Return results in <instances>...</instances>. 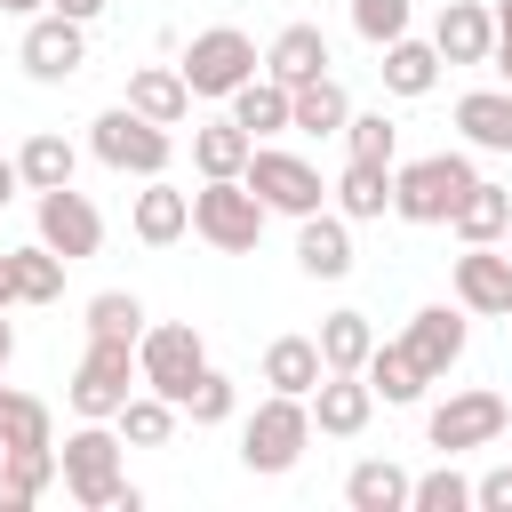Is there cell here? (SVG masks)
<instances>
[{
    "instance_id": "6da1fadb",
    "label": "cell",
    "mask_w": 512,
    "mask_h": 512,
    "mask_svg": "<svg viewBox=\"0 0 512 512\" xmlns=\"http://www.w3.org/2000/svg\"><path fill=\"white\" fill-rule=\"evenodd\" d=\"M120 432L112 424H96V416H80L72 432H64V448H56V480L72 488V504L80 512H144V488L120 472Z\"/></svg>"
},
{
    "instance_id": "7a4b0ae2",
    "label": "cell",
    "mask_w": 512,
    "mask_h": 512,
    "mask_svg": "<svg viewBox=\"0 0 512 512\" xmlns=\"http://www.w3.org/2000/svg\"><path fill=\"white\" fill-rule=\"evenodd\" d=\"M304 448H312V408H304L296 392H264L256 416L240 424V464H248L256 480H280V472L304 464Z\"/></svg>"
},
{
    "instance_id": "3957f363",
    "label": "cell",
    "mask_w": 512,
    "mask_h": 512,
    "mask_svg": "<svg viewBox=\"0 0 512 512\" xmlns=\"http://www.w3.org/2000/svg\"><path fill=\"white\" fill-rule=\"evenodd\" d=\"M472 160L464 152H424V160H392V216L400 224H448V208L472 192Z\"/></svg>"
},
{
    "instance_id": "277c9868",
    "label": "cell",
    "mask_w": 512,
    "mask_h": 512,
    "mask_svg": "<svg viewBox=\"0 0 512 512\" xmlns=\"http://www.w3.org/2000/svg\"><path fill=\"white\" fill-rule=\"evenodd\" d=\"M88 152H96L112 176H168L176 136H168L160 120L128 112V104H112V112H96V120H88Z\"/></svg>"
},
{
    "instance_id": "5b68a950",
    "label": "cell",
    "mask_w": 512,
    "mask_h": 512,
    "mask_svg": "<svg viewBox=\"0 0 512 512\" xmlns=\"http://www.w3.org/2000/svg\"><path fill=\"white\" fill-rule=\"evenodd\" d=\"M192 232H200L208 248H224V256H248V248L264 240V200H256L240 176H200V192H192Z\"/></svg>"
},
{
    "instance_id": "8992f818",
    "label": "cell",
    "mask_w": 512,
    "mask_h": 512,
    "mask_svg": "<svg viewBox=\"0 0 512 512\" xmlns=\"http://www.w3.org/2000/svg\"><path fill=\"white\" fill-rule=\"evenodd\" d=\"M128 392H136V344H120V336H88V352H80V368H72V384H64L72 416L112 424Z\"/></svg>"
},
{
    "instance_id": "52a82bcc",
    "label": "cell",
    "mask_w": 512,
    "mask_h": 512,
    "mask_svg": "<svg viewBox=\"0 0 512 512\" xmlns=\"http://www.w3.org/2000/svg\"><path fill=\"white\" fill-rule=\"evenodd\" d=\"M176 72H184L192 96H232L240 80L264 72V56H256V40H248L240 24H208V32H192V48H184Z\"/></svg>"
},
{
    "instance_id": "ba28073f",
    "label": "cell",
    "mask_w": 512,
    "mask_h": 512,
    "mask_svg": "<svg viewBox=\"0 0 512 512\" xmlns=\"http://www.w3.org/2000/svg\"><path fill=\"white\" fill-rule=\"evenodd\" d=\"M208 368V344H200V328L192 320H144V336H136V384L144 392H160V400H184V384Z\"/></svg>"
},
{
    "instance_id": "9c48e42d",
    "label": "cell",
    "mask_w": 512,
    "mask_h": 512,
    "mask_svg": "<svg viewBox=\"0 0 512 512\" xmlns=\"http://www.w3.org/2000/svg\"><path fill=\"white\" fill-rule=\"evenodd\" d=\"M240 184L264 200V216H312V208L328 200L320 168H312V160H296V152H280V144H256V152H248V168H240Z\"/></svg>"
},
{
    "instance_id": "30bf717a",
    "label": "cell",
    "mask_w": 512,
    "mask_h": 512,
    "mask_svg": "<svg viewBox=\"0 0 512 512\" xmlns=\"http://www.w3.org/2000/svg\"><path fill=\"white\" fill-rule=\"evenodd\" d=\"M504 424H512V408H504V392H488V384H472V392H448L440 408H432V448L440 456H464V448H488V440H504Z\"/></svg>"
},
{
    "instance_id": "8fae6325",
    "label": "cell",
    "mask_w": 512,
    "mask_h": 512,
    "mask_svg": "<svg viewBox=\"0 0 512 512\" xmlns=\"http://www.w3.org/2000/svg\"><path fill=\"white\" fill-rule=\"evenodd\" d=\"M16 64H24L40 88L72 80V72L88 64V24H72V16H56V8H40V16L24 24V40H16Z\"/></svg>"
},
{
    "instance_id": "7c38bea8",
    "label": "cell",
    "mask_w": 512,
    "mask_h": 512,
    "mask_svg": "<svg viewBox=\"0 0 512 512\" xmlns=\"http://www.w3.org/2000/svg\"><path fill=\"white\" fill-rule=\"evenodd\" d=\"M448 288H456V304H464L472 320H512V248H496V240H472V248L456 256Z\"/></svg>"
},
{
    "instance_id": "4fadbf2b",
    "label": "cell",
    "mask_w": 512,
    "mask_h": 512,
    "mask_svg": "<svg viewBox=\"0 0 512 512\" xmlns=\"http://www.w3.org/2000/svg\"><path fill=\"white\" fill-rule=\"evenodd\" d=\"M40 240H48L64 264L96 256V248H104V216H96V200H88V192H72V184L40 192Z\"/></svg>"
},
{
    "instance_id": "5bb4252c",
    "label": "cell",
    "mask_w": 512,
    "mask_h": 512,
    "mask_svg": "<svg viewBox=\"0 0 512 512\" xmlns=\"http://www.w3.org/2000/svg\"><path fill=\"white\" fill-rule=\"evenodd\" d=\"M304 408H312V432H328V440H360L368 416H376V392H368V376L328 368V376L304 392Z\"/></svg>"
},
{
    "instance_id": "9a60e30c",
    "label": "cell",
    "mask_w": 512,
    "mask_h": 512,
    "mask_svg": "<svg viewBox=\"0 0 512 512\" xmlns=\"http://www.w3.org/2000/svg\"><path fill=\"white\" fill-rule=\"evenodd\" d=\"M400 344H408V360H416V368L440 384V376L464 360V344H472V328H464V304H424V312L408 320V336H400Z\"/></svg>"
},
{
    "instance_id": "2e32d148",
    "label": "cell",
    "mask_w": 512,
    "mask_h": 512,
    "mask_svg": "<svg viewBox=\"0 0 512 512\" xmlns=\"http://www.w3.org/2000/svg\"><path fill=\"white\" fill-rule=\"evenodd\" d=\"M432 48H440V64H488V48H496L488 0H448L432 16Z\"/></svg>"
},
{
    "instance_id": "e0dca14e",
    "label": "cell",
    "mask_w": 512,
    "mask_h": 512,
    "mask_svg": "<svg viewBox=\"0 0 512 512\" xmlns=\"http://www.w3.org/2000/svg\"><path fill=\"white\" fill-rule=\"evenodd\" d=\"M128 232H136L144 248H176V240L192 232V192H176L168 176H144V192H136V208H128Z\"/></svg>"
},
{
    "instance_id": "ac0fdd59",
    "label": "cell",
    "mask_w": 512,
    "mask_h": 512,
    "mask_svg": "<svg viewBox=\"0 0 512 512\" xmlns=\"http://www.w3.org/2000/svg\"><path fill=\"white\" fill-rule=\"evenodd\" d=\"M296 264H304V280H344L352 272V224L328 208L296 216Z\"/></svg>"
},
{
    "instance_id": "d6986e66",
    "label": "cell",
    "mask_w": 512,
    "mask_h": 512,
    "mask_svg": "<svg viewBox=\"0 0 512 512\" xmlns=\"http://www.w3.org/2000/svg\"><path fill=\"white\" fill-rule=\"evenodd\" d=\"M320 72H328V32L320 24H280L272 48H264V80L296 88V80H320Z\"/></svg>"
},
{
    "instance_id": "ffe728a7",
    "label": "cell",
    "mask_w": 512,
    "mask_h": 512,
    "mask_svg": "<svg viewBox=\"0 0 512 512\" xmlns=\"http://www.w3.org/2000/svg\"><path fill=\"white\" fill-rule=\"evenodd\" d=\"M120 104H128V112H144V120H160V128H176V120L192 112V88H184V72H176V64H136Z\"/></svg>"
},
{
    "instance_id": "44dd1931",
    "label": "cell",
    "mask_w": 512,
    "mask_h": 512,
    "mask_svg": "<svg viewBox=\"0 0 512 512\" xmlns=\"http://www.w3.org/2000/svg\"><path fill=\"white\" fill-rule=\"evenodd\" d=\"M344 120H352V96H344L336 72L288 88V128H304V136H344Z\"/></svg>"
},
{
    "instance_id": "7402d4cb",
    "label": "cell",
    "mask_w": 512,
    "mask_h": 512,
    "mask_svg": "<svg viewBox=\"0 0 512 512\" xmlns=\"http://www.w3.org/2000/svg\"><path fill=\"white\" fill-rule=\"evenodd\" d=\"M328 192H336V216L344 224H376L392 208V160H344V176Z\"/></svg>"
},
{
    "instance_id": "603a6c76",
    "label": "cell",
    "mask_w": 512,
    "mask_h": 512,
    "mask_svg": "<svg viewBox=\"0 0 512 512\" xmlns=\"http://www.w3.org/2000/svg\"><path fill=\"white\" fill-rule=\"evenodd\" d=\"M456 128L472 152H512V88H472L456 96Z\"/></svg>"
},
{
    "instance_id": "cb8c5ba5",
    "label": "cell",
    "mask_w": 512,
    "mask_h": 512,
    "mask_svg": "<svg viewBox=\"0 0 512 512\" xmlns=\"http://www.w3.org/2000/svg\"><path fill=\"white\" fill-rule=\"evenodd\" d=\"M384 88L392 96H432L440 88V48L432 40H416V32H400V40H384Z\"/></svg>"
},
{
    "instance_id": "d4e9b609",
    "label": "cell",
    "mask_w": 512,
    "mask_h": 512,
    "mask_svg": "<svg viewBox=\"0 0 512 512\" xmlns=\"http://www.w3.org/2000/svg\"><path fill=\"white\" fill-rule=\"evenodd\" d=\"M344 504L352 512H408V472L392 456H360L344 472Z\"/></svg>"
},
{
    "instance_id": "484cf974",
    "label": "cell",
    "mask_w": 512,
    "mask_h": 512,
    "mask_svg": "<svg viewBox=\"0 0 512 512\" xmlns=\"http://www.w3.org/2000/svg\"><path fill=\"white\" fill-rule=\"evenodd\" d=\"M56 488V448H0V512H24Z\"/></svg>"
},
{
    "instance_id": "4316f807",
    "label": "cell",
    "mask_w": 512,
    "mask_h": 512,
    "mask_svg": "<svg viewBox=\"0 0 512 512\" xmlns=\"http://www.w3.org/2000/svg\"><path fill=\"white\" fill-rule=\"evenodd\" d=\"M224 104H232V120H240V128H248L256 144L288 136V88H280V80H264V72H256V80H240V88H232Z\"/></svg>"
},
{
    "instance_id": "83f0119b",
    "label": "cell",
    "mask_w": 512,
    "mask_h": 512,
    "mask_svg": "<svg viewBox=\"0 0 512 512\" xmlns=\"http://www.w3.org/2000/svg\"><path fill=\"white\" fill-rule=\"evenodd\" d=\"M248 152H256V136H248L232 112L192 128V168H200V176H240V168H248Z\"/></svg>"
},
{
    "instance_id": "f1b7e54d",
    "label": "cell",
    "mask_w": 512,
    "mask_h": 512,
    "mask_svg": "<svg viewBox=\"0 0 512 512\" xmlns=\"http://www.w3.org/2000/svg\"><path fill=\"white\" fill-rule=\"evenodd\" d=\"M504 216H512V192L504 184H488V176H472V192L448 208V232L472 248V240H504Z\"/></svg>"
},
{
    "instance_id": "f546056e",
    "label": "cell",
    "mask_w": 512,
    "mask_h": 512,
    "mask_svg": "<svg viewBox=\"0 0 512 512\" xmlns=\"http://www.w3.org/2000/svg\"><path fill=\"white\" fill-rule=\"evenodd\" d=\"M312 344H320V368L360 376V368H368V352H376V328H368V312H352V304H344V312H328V320H320V336H312Z\"/></svg>"
},
{
    "instance_id": "4dcf8cb0",
    "label": "cell",
    "mask_w": 512,
    "mask_h": 512,
    "mask_svg": "<svg viewBox=\"0 0 512 512\" xmlns=\"http://www.w3.org/2000/svg\"><path fill=\"white\" fill-rule=\"evenodd\" d=\"M360 376H368V392H376L384 408H416V400H424V384H432V376L408 360V344H376Z\"/></svg>"
},
{
    "instance_id": "1f68e13d",
    "label": "cell",
    "mask_w": 512,
    "mask_h": 512,
    "mask_svg": "<svg viewBox=\"0 0 512 512\" xmlns=\"http://www.w3.org/2000/svg\"><path fill=\"white\" fill-rule=\"evenodd\" d=\"M72 168H80V152H72V136H56V128L24 136V152H16L24 192H56V184H72Z\"/></svg>"
},
{
    "instance_id": "d6a6232c",
    "label": "cell",
    "mask_w": 512,
    "mask_h": 512,
    "mask_svg": "<svg viewBox=\"0 0 512 512\" xmlns=\"http://www.w3.org/2000/svg\"><path fill=\"white\" fill-rule=\"evenodd\" d=\"M8 288H16V304H56V296H64V256H56L48 240L8 248Z\"/></svg>"
},
{
    "instance_id": "836d02e7",
    "label": "cell",
    "mask_w": 512,
    "mask_h": 512,
    "mask_svg": "<svg viewBox=\"0 0 512 512\" xmlns=\"http://www.w3.org/2000/svg\"><path fill=\"white\" fill-rule=\"evenodd\" d=\"M320 376H328V368H320V344H312V336H272V344H264V384H272V392H296V400H304Z\"/></svg>"
},
{
    "instance_id": "e575fe53",
    "label": "cell",
    "mask_w": 512,
    "mask_h": 512,
    "mask_svg": "<svg viewBox=\"0 0 512 512\" xmlns=\"http://www.w3.org/2000/svg\"><path fill=\"white\" fill-rule=\"evenodd\" d=\"M112 432H120L128 448H168V440H176V400H160V392H128L120 416H112Z\"/></svg>"
},
{
    "instance_id": "d590c367",
    "label": "cell",
    "mask_w": 512,
    "mask_h": 512,
    "mask_svg": "<svg viewBox=\"0 0 512 512\" xmlns=\"http://www.w3.org/2000/svg\"><path fill=\"white\" fill-rule=\"evenodd\" d=\"M0 448H56V416H48V400L0 384Z\"/></svg>"
},
{
    "instance_id": "8d00e7d4",
    "label": "cell",
    "mask_w": 512,
    "mask_h": 512,
    "mask_svg": "<svg viewBox=\"0 0 512 512\" xmlns=\"http://www.w3.org/2000/svg\"><path fill=\"white\" fill-rule=\"evenodd\" d=\"M88 336H120V344H136V336H144V296H136V288H104V296H88Z\"/></svg>"
},
{
    "instance_id": "74e56055",
    "label": "cell",
    "mask_w": 512,
    "mask_h": 512,
    "mask_svg": "<svg viewBox=\"0 0 512 512\" xmlns=\"http://www.w3.org/2000/svg\"><path fill=\"white\" fill-rule=\"evenodd\" d=\"M232 408H240V392H232L224 368H200L184 384V400H176V416H192V424H232Z\"/></svg>"
},
{
    "instance_id": "f35d334b",
    "label": "cell",
    "mask_w": 512,
    "mask_h": 512,
    "mask_svg": "<svg viewBox=\"0 0 512 512\" xmlns=\"http://www.w3.org/2000/svg\"><path fill=\"white\" fill-rule=\"evenodd\" d=\"M408 512H472V480L440 456V472H424V480H408Z\"/></svg>"
},
{
    "instance_id": "ab89813d",
    "label": "cell",
    "mask_w": 512,
    "mask_h": 512,
    "mask_svg": "<svg viewBox=\"0 0 512 512\" xmlns=\"http://www.w3.org/2000/svg\"><path fill=\"white\" fill-rule=\"evenodd\" d=\"M344 144H352V160H400V120L352 112V120H344Z\"/></svg>"
},
{
    "instance_id": "60d3db41",
    "label": "cell",
    "mask_w": 512,
    "mask_h": 512,
    "mask_svg": "<svg viewBox=\"0 0 512 512\" xmlns=\"http://www.w3.org/2000/svg\"><path fill=\"white\" fill-rule=\"evenodd\" d=\"M408 16H416V0H352V32H360L368 48L400 40V32H408Z\"/></svg>"
},
{
    "instance_id": "b9f144b4",
    "label": "cell",
    "mask_w": 512,
    "mask_h": 512,
    "mask_svg": "<svg viewBox=\"0 0 512 512\" xmlns=\"http://www.w3.org/2000/svg\"><path fill=\"white\" fill-rule=\"evenodd\" d=\"M472 504H480V512H512V464L480 472V480H472Z\"/></svg>"
},
{
    "instance_id": "7bdbcfd3",
    "label": "cell",
    "mask_w": 512,
    "mask_h": 512,
    "mask_svg": "<svg viewBox=\"0 0 512 512\" xmlns=\"http://www.w3.org/2000/svg\"><path fill=\"white\" fill-rule=\"evenodd\" d=\"M48 8H56V16H72V24H96V16H104V0H48Z\"/></svg>"
},
{
    "instance_id": "ee69618b",
    "label": "cell",
    "mask_w": 512,
    "mask_h": 512,
    "mask_svg": "<svg viewBox=\"0 0 512 512\" xmlns=\"http://www.w3.org/2000/svg\"><path fill=\"white\" fill-rule=\"evenodd\" d=\"M16 192H24V176H16V160H8V152H0V208H8V200H16Z\"/></svg>"
},
{
    "instance_id": "f6af8a7d",
    "label": "cell",
    "mask_w": 512,
    "mask_h": 512,
    "mask_svg": "<svg viewBox=\"0 0 512 512\" xmlns=\"http://www.w3.org/2000/svg\"><path fill=\"white\" fill-rule=\"evenodd\" d=\"M488 16H496V48H512V0H488Z\"/></svg>"
},
{
    "instance_id": "bcb514c9",
    "label": "cell",
    "mask_w": 512,
    "mask_h": 512,
    "mask_svg": "<svg viewBox=\"0 0 512 512\" xmlns=\"http://www.w3.org/2000/svg\"><path fill=\"white\" fill-rule=\"evenodd\" d=\"M16 304V288H8V248H0V312Z\"/></svg>"
},
{
    "instance_id": "7dc6e473",
    "label": "cell",
    "mask_w": 512,
    "mask_h": 512,
    "mask_svg": "<svg viewBox=\"0 0 512 512\" xmlns=\"http://www.w3.org/2000/svg\"><path fill=\"white\" fill-rule=\"evenodd\" d=\"M488 64L504 72V88H512V48H488Z\"/></svg>"
},
{
    "instance_id": "c3c4849f",
    "label": "cell",
    "mask_w": 512,
    "mask_h": 512,
    "mask_svg": "<svg viewBox=\"0 0 512 512\" xmlns=\"http://www.w3.org/2000/svg\"><path fill=\"white\" fill-rule=\"evenodd\" d=\"M0 8H8V16H40L48 0H0Z\"/></svg>"
},
{
    "instance_id": "681fc988",
    "label": "cell",
    "mask_w": 512,
    "mask_h": 512,
    "mask_svg": "<svg viewBox=\"0 0 512 512\" xmlns=\"http://www.w3.org/2000/svg\"><path fill=\"white\" fill-rule=\"evenodd\" d=\"M8 360H16V328L0 320V368H8Z\"/></svg>"
},
{
    "instance_id": "f907efd6",
    "label": "cell",
    "mask_w": 512,
    "mask_h": 512,
    "mask_svg": "<svg viewBox=\"0 0 512 512\" xmlns=\"http://www.w3.org/2000/svg\"><path fill=\"white\" fill-rule=\"evenodd\" d=\"M504 248H512V216H504Z\"/></svg>"
}]
</instances>
